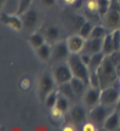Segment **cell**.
Listing matches in <instances>:
<instances>
[{
	"instance_id": "1f68e13d",
	"label": "cell",
	"mask_w": 120,
	"mask_h": 131,
	"mask_svg": "<svg viewBox=\"0 0 120 131\" xmlns=\"http://www.w3.org/2000/svg\"><path fill=\"white\" fill-rule=\"evenodd\" d=\"M51 117H53V119H55L57 122L61 121L63 118V117H64V112L61 109H59L57 106L51 109Z\"/></svg>"
},
{
	"instance_id": "ba28073f",
	"label": "cell",
	"mask_w": 120,
	"mask_h": 131,
	"mask_svg": "<svg viewBox=\"0 0 120 131\" xmlns=\"http://www.w3.org/2000/svg\"><path fill=\"white\" fill-rule=\"evenodd\" d=\"M71 52H70L66 40H59L58 42L53 44L52 46V56L51 58L57 62H64L69 58Z\"/></svg>"
},
{
	"instance_id": "277c9868",
	"label": "cell",
	"mask_w": 120,
	"mask_h": 131,
	"mask_svg": "<svg viewBox=\"0 0 120 131\" xmlns=\"http://www.w3.org/2000/svg\"><path fill=\"white\" fill-rule=\"evenodd\" d=\"M56 84H57L52 74L45 73L40 77L38 83V94L41 101H45L46 96L53 90H55Z\"/></svg>"
},
{
	"instance_id": "44dd1931",
	"label": "cell",
	"mask_w": 120,
	"mask_h": 131,
	"mask_svg": "<svg viewBox=\"0 0 120 131\" xmlns=\"http://www.w3.org/2000/svg\"><path fill=\"white\" fill-rule=\"evenodd\" d=\"M71 84L74 89L75 92H76V95L77 96H80V95H83L85 90L87 89V88L89 86L88 84H86L82 80L79 79L77 77H74L73 79L71 80Z\"/></svg>"
},
{
	"instance_id": "9c48e42d",
	"label": "cell",
	"mask_w": 120,
	"mask_h": 131,
	"mask_svg": "<svg viewBox=\"0 0 120 131\" xmlns=\"http://www.w3.org/2000/svg\"><path fill=\"white\" fill-rule=\"evenodd\" d=\"M101 89H96L93 86H88L82 95L84 106L89 110L101 104Z\"/></svg>"
},
{
	"instance_id": "ffe728a7",
	"label": "cell",
	"mask_w": 120,
	"mask_h": 131,
	"mask_svg": "<svg viewBox=\"0 0 120 131\" xmlns=\"http://www.w3.org/2000/svg\"><path fill=\"white\" fill-rule=\"evenodd\" d=\"M28 42L30 44V46L33 49H37V48L41 47L42 45H44L46 42V37L39 32H33L28 36Z\"/></svg>"
},
{
	"instance_id": "2e32d148",
	"label": "cell",
	"mask_w": 120,
	"mask_h": 131,
	"mask_svg": "<svg viewBox=\"0 0 120 131\" xmlns=\"http://www.w3.org/2000/svg\"><path fill=\"white\" fill-rule=\"evenodd\" d=\"M120 127V114L119 111L114 110L111 113L109 117H106V119L104 122L103 128L105 130L112 131L116 130Z\"/></svg>"
},
{
	"instance_id": "8d00e7d4",
	"label": "cell",
	"mask_w": 120,
	"mask_h": 131,
	"mask_svg": "<svg viewBox=\"0 0 120 131\" xmlns=\"http://www.w3.org/2000/svg\"><path fill=\"white\" fill-rule=\"evenodd\" d=\"M42 4L47 6V7H51V6H54L56 3V0H41Z\"/></svg>"
},
{
	"instance_id": "d4e9b609",
	"label": "cell",
	"mask_w": 120,
	"mask_h": 131,
	"mask_svg": "<svg viewBox=\"0 0 120 131\" xmlns=\"http://www.w3.org/2000/svg\"><path fill=\"white\" fill-rule=\"evenodd\" d=\"M86 20H87V19H86V17L84 15H75L74 17L72 18V19H71V26L74 30H76L78 32Z\"/></svg>"
},
{
	"instance_id": "e0dca14e",
	"label": "cell",
	"mask_w": 120,
	"mask_h": 131,
	"mask_svg": "<svg viewBox=\"0 0 120 131\" xmlns=\"http://www.w3.org/2000/svg\"><path fill=\"white\" fill-rule=\"evenodd\" d=\"M61 36V31L60 29L55 25H50L47 26L45 32V37L47 43L50 44H54V43L58 42Z\"/></svg>"
},
{
	"instance_id": "836d02e7",
	"label": "cell",
	"mask_w": 120,
	"mask_h": 131,
	"mask_svg": "<svg viewBox=\"0 0 120 131\" xmlns=\"http://www.w3.org/2000/svg\"><path fill=\"white\" fill-rule=\"evenodd\" d=\"M79 56H80V58L82 59L83 62L89 67L90 61H91V54H89V53H87V52H81L80 53H79Z\"/></svg>"
},
{
	"instance_id": "484cf974",
	"label": "cell",
	"mask_w": 120,
	"mask_h": 131,
	"mask_svg": "<svg viewBox=\"0 0 120 131\" xmlns=\"http://www.w3.org/2000/svg\"><path fill=\"white\" fill-rule=\"evenodd\" d=\"M111 32L104 24H96L93 28L92 35L91 37L93 38H104L106 34Z\"/></svg>"
},
{
	"instance_id": "d590c367",
	"label": "cell",
	"mask_w": 120,
	"mask_h": 131,
	"mask_svg": "<svg viewBox=\"0 0 120 131\" xmlns=\"http://www.w3.org/2000/svg\"><path fill=\"white\" fill-rule=\"evenodd\" d=\"M20 86L23 89H28L30 88V81L29 79H23L20 83Z\"/></svg>"
},
{
	"instance_id": "5b68a950",
	"label": "cell",
	"mask_w": 120,
	"mask_h": 131,
	"mask_svg": "<svg viewBox=\"0 0 120 131\" xmlns=\"http://www.w3.org/2000/svg\"><path fill=\"white\" fill-rule=\"evenodd\" d=\"M114 110L115 109H113V107L99 104L96 107L90 109L88 117L90 118V121L94 122L97 126H103L106 117H109Z\"/></svg>"
},
{
	"instance_id": "603a6c76",
	"label": "cell",
	"mask_w": 120,
	"mask_h": 131,
	"mask_svg": "<svg viewBox=\"0 0 120 131\" xmlns=\"http://www.w3.org/2000/svg\"><path fill=\"white\" fill-rule=\"evenodd\" d=\"M105 57H106V54L103 52L92 54L91 56V61H90V64H89L90 71H97L99 69V67L101 66V64L103 63Z\"/></svg>"
},
{
	"instance_id": "d6a6232c",
	"label": "cell",
	"mask_w": 120,
	"mask_h": 131,
	"mask_svg": "<svg viewBox=\"0 0 120 131\" xmlns=\"http://www.w3.org/2000/svg\"><path fill=\"white\" fill-rule=\"evenodd\" d=\"M81 130L82 131H97V125L93 122H85L81 125Z\"/></svg>"
},
{
	"instance_id": "4316f807",
	"label": "cell",
	"mask_w": 120,
	"mask_h": 131,
	"mask_svg": "<svg viewBox=\"0 0 120 131\" xmlns=\"http://www.w3.org/2000/svg\"><path fill=\"white\" fill-rule=\"evenodd\" d=\"M58 96H59V92H58L57 89L53 90L52 92H51V93L46 96V98L45 99V103H46V106L50 110L56 106L57 100H58Z\"/></svg>"
},
{
	"instance_id": "30bf717a",
	"label": "cell",
	"mask_w": 120,
	"mask_h": 131,
	"mask_svg": "<svg viewBox=\"0 0 120 131\" xmlns=\"http://www.w3.org/2000/svg\"><path fill=\"white\" fill-rule=\"evenodd\" d=\"M21 16L23 21V26L26 30L33 31L37 28L39 24V15L35 9L29 8L27 11H25Z\"/></svg>"
},
{
	"instance_id": "8fae6325",
	"label": "cell",
	"mask_w": 120,
	"mask_h": 131,
	"mask_svg": "<svg viewBox=\"0 0 120 131\" xmlns=\"http://www.w3.org/2000/svg\"><path fill=\"white\" fill-rule=\"evenodd\" d=\"M1 21H2V24L8 25L9 27H11L12 29L16 30V31H20L24 28L21 16L19 14L2 13V15H1Z\"/></svg>"
},
{
	"instance_id": "74e56055",
	"label": "cell",
	"mask_w": 120,
	"mask_h": 131,
	"mask_svg": "<svg viewBox=\"0 0 120 131\" xmlns=\"http://www.w3.org/2000/svg\"><path fill=\"white\" fill-rule=\"evenodd\" d=\"M62 129H63L64 131H75V130H77V128L75 127V123L74 124H66Z\"/></svg>"
},
{
	"instance_id": "d6986e66",
	"label": "cell",
	"mask_w": 120,
	"mask_h": 131,
	"mask_svg": "<svg viewBox=\"0 0 120 131\" xmlns=\"http://www.w3.org/2000/svg\"><path fill=\"white\" fill-rule=\"evenodd\" d=\"M102 52H104L106 56H111V53H113L115 51V47H114V43H113V39H112V31L106 34L104 37V41H103V50Z\"/></svg>"
},
{
	"instance_id": "7a4b0ae2",
	"label": "cell",
	"mask_w": 120,
	"mask_h": 131,
	"mask_svg": "<svg viewBox=\"0 0 120 131\" xmlns=\"http://www.w3.org/2000/svg\"><path fill=\"white\" fill-rule=\"evenodd\" d=\"M68 64L72 70L74 77L82 80L86 84L89 85V80H90V73L91 71L82 59L80 58L79 53H71L68 58Z\"/></svg>"
},
{
	"instance_id": "f6af8a7d",
	"label": "cell",
	"mask_w": 120,
	"mask_h": 131,
	"mask_svg": "<svg viewBox=\"0 0 120 131\" xmlns=\"http://www.w3.org/2000/svg\"><path fill=\"white\" fill-rule=\"evenodd\" d=\"M118 52H120V50H119V51H118Z\"/></svg>"
},
{
	"instance_id": "4dcf8cb0",
	"label": "cell",
	"mask_w": 120,
	"mask_h": 131,
	"mask_svg": "<svg viewBox=\"0 0 120 131\" xmlns=\"http://www.w3.org/2000/svg\"><path fill=\"white\" fill-rule=\"evenodd\" d=\"M33 0H19L18 4V14L22 15L25 11H27L32 4Z\"/></svg>"
},
{
	"instance_id": "ac0fdd59",
	"label": "cell",
	"mask_w": 120,
	"mask_h": 131,
	"mask_svg": "<svg viewBox=\"0 0 120 131\" xmlns=\"http://www.w3.org/2000/svg\"><path fill=\"white\" fill-rule=\"evenodd\" d=\"M37 56L41 59L42 61H49L51 58L52 56V47L51 46L50 43L46 42L41 47L37 48L36 50Z\"/></svg>"
},
{
	"instance_id": "ee69618b",
	"label": "cell",
	"mask_w": 120,
	"mask_h": 131,
	"mask_svg": "<svg viewBox=\"0 0 120 131\" xmlns=\"http://www.w3.org/2000/svg\"><path fill=\"white\" fill-rule=\"evenodd\" d=\"M118 2H119V5H120V0H119V1H118Z\"/></svg>"
},
{
	"instance_id": "9a60e30c",
	"label": "cell",
	"mask_w": 120,
	"mask_h": 131,
	"mask_svg": "<svg viewBox=\"0 0 120 131\" xmlns=\"http://www.w3.org/2000/svg\"><path fill=\"white\" fill-rule=\"evenodd\" d=\"M103 41H104V38L90 37L89 39L86 40L83 52H87L91 56L94 54V53L102 52V50H103Z\"/></svg>"
},
{
	"instance_id": "f546056e",
	"label": "cell",
	"mask_w": 120,
	"mask_h": 131,
	"mask_svg": "<svg viewBox=\"0 0 120 131\" xmlns=\"http://www.w3.org/2000/svg\"><path fill=\"white\" fill-rule=\"evenodd\" d=\"M89 86H93V88H96V89H101V82H100V77L98 74V71H91L90 80H89Z\"/></svg>"
},
{
	"instance_id": "52a82bcc",
	"label": "cell",
	"mask_w": 120,
	"mask_h": 131,
	"mask_svg": "<svg viewBox=\"0 0 120 131\" xmlns=\"http://www.w3.org/2000/svg\"><path fill=\"white\" fill-rule=\"evenodd\" d=\"M120 97V89L118 88L117 84H114L107 86L106 89H103L101 90V104L110 106V107H114Z\"/></svg>"
},
{
	"instance_id": "83f0119b",
	"label": "cell",
	"mask_w": 120,
	"mask_h": 131,
	"mask_svg": "<svg viewBox=\"0 0 120 131\" xmlns=\"http://www.w3.org/2000/svg\"><path fill=\"white\" fill-rule=\"evenodd\" d=\"M112 0H98V5H99V14L103 19L107 12L110 11L111 7Z\"/></svg>"
},
{
	"instance_id": "7c38bea8",
	"label": "cell",
	"mask_w": 120,
	"mask_h": 131,
	"mask_svg": "<svg viewBox=\"0 0 120 131\" xmlns=\"http://www.w3.org/2000/svg\"><path fill=\"white\" fill-rule=\"evenodd\" d=\"M66 42L68 45L71 53H80L83 52V49L86 43V39L80 36L79 33L72 34L66 39Z\"/></svg>"
},
{
	"instance_id": "bcb514c9",
	"label": "cell",
	"mask_w": 120,
	"mask_h": 131,
	"mask_svg": "<svg viewBox=\"0 0 120 131\" xmlns=\"http://www.w3.org/2000/svg\"><path fill=\"white\" fill-rule=\"evenodd\" d=\"M116 1H119V0H116Z\"/></svg>"
},
{
	"instance_id": "60d3db41",
	"label": "cell",
	"mask_w": 120,
	"mask_h": 131,
	"mask_svg": "<svg viewBox=\"0 0 120 131\" xmlns=\"http://www.w3.org/2000/svg\"><path fill=\"white\" fill-rule=\"evenodd\" d=\"M116 71H117V74H118V77H120V63L116 65Z\"/></svg>"
},
{
	"instance_id": "7402d4cb",
	"label": "cell",
	"mask_w": 120,
	"mask_h": 131,
	"mask_svg": "<svg viewBox=\"0 0 120 131\" xmlns=\"http://www.w3.org/2000/svg\"><path fill=\"white\" fill-rule=\"evenodd\" d=\"M58 92L60 94H62V95H64L66 96L67 98H69L70 100H72V99L75 98V96H77L76 95V92H75L74 89H73V86H72V84L71 83H65V84H58Z\"/></svg>"
},
{
	"instance_id": "ab89813d",
	"label": "cell",
	"mask_w": 120,
	"mask_h": 131,
	"mask_svg": "<svg viewBox=\"0 0 120 131\" xmlns=\"http://www.w3.org/2000/svg\"><path fill=\"white\" fill-rule=\"evenodd\" d=\"M115 110H117V111H119L120 112V97H119L118 102H117V104H116V106H115Z\"/></svg>"
},
{
	"instance_id": "e575fe53",
	"label": "cell",
	"mask_w": 120,
	"mask_h": 131,
	"mask_svg": "<svg viewBox=\"0 0 120 131\" xmlns=\"http://www.w3.org/2000/svg\"><path fill=\"white\" fill-rule=\"evenodd\" d=\"M72 6L74 7L75 9L79 10L81 9L83 6H85V3H84V0H76V2Z\"/></svg>"
},
{
	"instance_id": "b9f144b4",
	"label": "cell",
	"mask_w": 120,
	"mask_h": 131,
	"mask_svg": "<svg viewBox=\"0 0 120 131\" xmlns=\"http://www.w3.org/2000/svg\"><path fill=\"white\" fill-rule=\"evenodd\" d=\"M116 84H117V85H118V88L120 89V77H118V80H117Z\"/></svg>"
},
{
	"instance_id": "4fadbf2b",
	"label": "cell",
	"mask_w": 120,
	"mask_h": 131,
	"mask_svg": "<svg viewBox=\"0 0 120 131\" xmlns=\"http://www.w3.org/2000/svg\"><path fill=\"white\" fill-rule=\"evenodd\" d=\"M69 114L73 122L78 125H82L87 119V112L85 110V107L81 105H77L72 107L70 109Z\"/></svg>"
},
{
	"instance_id": "5bb4252c",
	"label": "cell",
	"mask_w": 120,
	"mask_h": 131,
	"mask_svg": "<svg viewBox=\"0 0 120 131\" xmlns=\"http://www.w3.org/2000/svg\"><path fill=\"white\" fill-rule=\"evenodd\" d=\"M85 17H89L91 21H99L102 19L99 14L98 0H87L85 2Z\"/></svg>"
},
{
	"instance_id": "f1b7e54d",
	"label": "cell",
	"mask_w": 120,
	"mask_h": 131,
	"mask_svg": "<svg viewBox=\"0 0 120 131\" xmlns=\"http://www.w3.org/2000/svg\"><path fill=\"white\" fill-rule=\"evenodd\" d=\"M70 100L69 98H67L66 96L62 95V94L59 93V96H58V100H57V104L56 106L61 109L64 113L69 112L70 109H71V105H70Z\"/></svg>"
},
{
	"instance_id": "3957f363",
	"label": "cell",
	"mask_w": 120,
	"mask_h": 131,
	"mask_svg": "<svg viewBox=\"0 0 120 131\" xmlns=\"http://www.w3.org/2000/svg\"><path fill=\"white\" fill-rule=\"evenodd\" d=\"M102 19L103 24L110 31L120 29V5L118 1L112 0L111 9Z\"/></svg>"
},
{
	"instance_id": "7bdbcfd3",
	"label": "cell",
	"mask_w": 120,
	"mask_h": 131,
	"mask_svg": "<svg viewBox=\"0 0 120 131\" xmlns=\"http://www.w3.org/2000/svg\"><path fill=\"white\" fill-rule=\"evenodd\" d=\"M4 4V0H1V5Z\"/></svg>"
},
{
	"instance_id": "8992f818",
	"label": "cell",
	"mask_w": 120,
	"mask_h": 131,
	"mask_svg": "<svg viewBox=\"0 0 120 131\" xmlns=\"http://www.w3.org/2000/svg\"><path fill=\"white\" fill-rule=\"evenodd\" d=\"M51 74L55 80L57 85L65 83H69L71 80L74 78V75L72 73V70L70 68L69 64L67 61L59 62L57 65H55L52 68Z\"/></svg>"
},
{
	"instance_id": "cb8c5ba5",
	"label": "cell",
	"mask_w": 120,
	"mask_h": 131,
	"mask_svg": "<svg viewBox=\"0 0 120 131\" xmlns=\"http://www.w3.org/2000/svg\"><path fill=\"white\" fill-rule=\"evenodd\" d=\"M94 26H95V25L93 24L92 21L87 19V20L83 24L82 26L80 27V29L78 31V33H79L80 36H82L84 39L87 40V39H89V38L91 37V35H92V31H93Z\"/></svg>"
},
{
	"instance_id": "6da1fadb",
	"label": "cell",
	"mask_w": 120,
	"mask_h": 131,
	"mask_svg": "<svg viewBox=\"0 0 120 131\" xmlns=\"http://www.w3.org/2000/svg\"><path fill=\"white\" fill-rule=\"evenodd\" d=\"M98 74L101 82V89H106L116 84L118 80V74L116 71V65L111 60V56H106L103 63L98 69Z\"/></svg>"
},
{
	"instance_id": "f35d334b",
	"label": "cell",
	"mask_w": 120,
	"mask_h": 131,
	"mask_svg": "<svg viewBox=\"0 0 120 131\" xmlns=\"http://www.w3.org/2000/svg\"><path fill=\"white\" fill-rule=\"evenodd\" d=\"M64 2H65V4H67V5H72L74 4L75 2H76V0H64Z\"/></svg>"
}]
</instances>
